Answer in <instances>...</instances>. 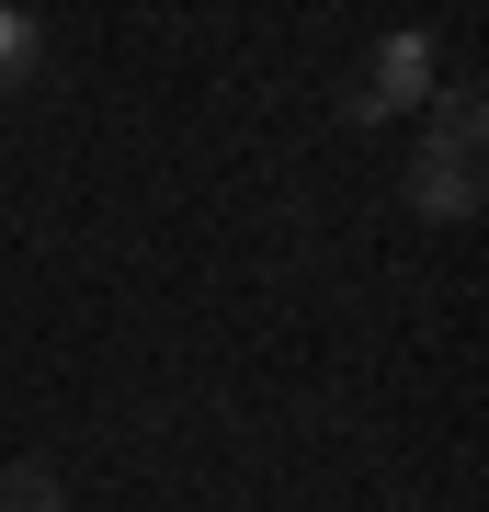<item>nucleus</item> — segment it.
<instances>
[{
	"label": "nucleus",
	"mask_w": 489,
	"mask_h": 512,
	"mask_svg": "<svg viewBox=\"0 0 489 512\" xmlns=\"http://www.w3.org/2000/svg\"><path fill=\"white\" fill-rule=\"evenodd\" d=\"M433 92H444V46L421 35V23H399V35H376V57L353 69L342 114H353V126H387V114H421Z\"/></svg>",
	"instance_id": "nucleus-1"
},
{
	"label": "nucleus",
	"mask_w": 489,
	"mask_h": 512,
	"mask_svg": "<svg viewBox=\"0 0 489 512\" xmlns=\"http://www.w3.org/2000/svg\"><path fill=\"white\" fill-rule=\"evenodd\" d=\"M410 217H433V228H467L478 217V160H467V148H433V137H421V160H410Z\"/></svg>",
	"instance_id": "nucleus-2"
},
{
	"label": "nucleus",
	"mask_w": 489,
	"mask_h": 512,
	"mask_svg": "<svg viewBox=\"0 0 489 512\" xmlns=\"http://www.w3.org/2000/svg\"><path fill=\"white\" fill-rule=\"evenodd\" d=\"M35 69H46V23L0 0V92H35Z\"/></svg>",
	"instance_id": "nucleus-3"
},
{
	"label": "nucleus",
	"mask_w": 489,
	"mask_h": 512,
	"mask_svg": "<svg viewBox=\"0 0 489 512\" xmlns=\"http://www.w3.org/2000/svg\"><path fill=\"white\" fill-rule=\"evenodd\" d=\"M478 137H489L478 80H444V92H433V148H467V160H478Z\"/></svg>",
	"instance_id": "nucleus-4"
},
{
	"label": "nucleus",
	"mask_w": 489,
	"mask_h": 512,
	"mask_svg": "<svg viewBox=\"0 0 489 512\" xmlns=\"http://www.w3.org/2000/svg\"><path fill=\"white\" fill-rule=\"evenodd\" d=\"M0 512H69V478H57L46 456H12L0 467Z\"/></svg>",
	"instance_id": "nucleus-5"
},
{
	"label": "nucleus",
	"mask_w": 489,
	"mask_h": 512,
	"mask_svg": "<svg viewBox=\"0 0 489 512\" xmlns=\"http://www.w3.org/2000/svg\"><path fill=\"white\" fill-rule=\"evenodd\" d=\"M399 512H410V501H399Z\"/></svg>",
	"instance_id": "nucleus-6"
}]
</instances>
